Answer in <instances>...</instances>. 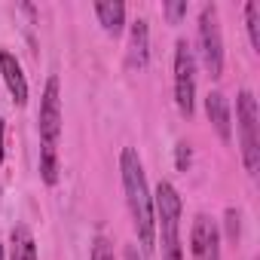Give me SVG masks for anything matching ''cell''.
Segmentation results:
<instances>
[{"mask_svg":"<svg viewBox=\"0 0 260 260\" xmlns=\"http://www.w3.org/2000/svg\"><path fill=\"white\" fill-rule=\"evenodd\" d=\"M199 58L211 80L223 77V34H220L217 4H205L199 10Z\"/></svg>","mask_w":260,"mask_h":260,"instance_id":"277c9868","label":"cell"},{"mask_svg":"<svg viewBox=\"0 0 260 260\" xmlns=\"http://www.w3.org/2000/svg\"><path fill=\"white\" fill-rule=\"evenodd\" d=\"M119 175H122V190H125V205L132 214V226L138 236V245L144 254L153 251L156 245V217H153V196L147 187L144 162L135 147H122L119 153Z\"/></svg>","mask_w":260,"mask_h":260,"instance_id":"6da1fadb","label":"cell"},{"mask_svg":"<svg viewBox=\"0 0 260 260\" xmlns=\"http://www.w3.org/2000/svg\"><path fill=\"white\" fill-rule=\"evenodd\" d=\"M37 125H40V147H58V138H61V83L55 74L46 80Z\"/></svg>","mask_w":260,"mask_h":260,"instance_id":"8992f818","label":"cell"},{"mask_svg":"<svg viewBox=\"0 0 260 260\" xmlns=\"http://www.w3.org/2000/svg\"><path fill=\"white\" fill-rule=\"evenodd\" d=\"M0 260H4V245H0Z\"/></svg>","mask_w":260,"mask_h":260,"instance_id":"44dd1931","label":"cell"},{"mask_svg":"<svg viewBox=\"0 0 260 260\" xmlns=\"http://www.w3.org/2000/svg\"><path fill=\"white\" fill-rule=\"evenodd\" d=\"M4 128L7 125H4V116H0V162H4Z\"/></svg>","mask_w":260,"mask_h":260,"instance_id":"ffe728a7","label":"cell"},{"mask_svg":"<svg viewBox=\"0 0 260 260\" xmlns=\"http://www.w3.org/2000/svg\"><path fill=\"white\" fill-rule=\"evenodd\" d=\"M190 162H193V150H190V144H187V141H178V144H175V166H178V172H187Z\"/></svg>","mask_w":260,"mask_h":260,"instance_id":"e0dca14e","label":"cell"},{"mask_svg":"<svg viewBox=\"0 0 260 260\" xmlns=\"http://www.w3.org/2000/svg\"><path fill=\"white\" fill-rule=\"evenodd\" d=\"M236 122H239L242 166L248 175H257L260 169V113H257V98L251 89H242L236 95Z\"/></svg>","mask_w":260,"mask_h":260,"instance_id":"3957f363","label":"cell"},{"mask_svg":"<svg viewBox=\"0 0 260 260\" xmlns=\"http://www.w3.org/2000/svg\"><path fill=\"white\" fill-rule=\"evenodd\" d=\"M190 254H193V260H220V230L208 214L193 217Z\"/></svg>","mask_w":260,"mask_h":260,"instance_id":"52a82bcc","label":"cell"},{"mask_svg":"<svg viewBox=\"0 0 260 260\" xmlns=\"http://www.w3.org/2000/svg\"><path fill=\"white\" fill-rule=\"evenodd\" d=\"M181 211H184V202H181L175 184L159 181L156 193H153V217H156V233L162 239V260H184Z\"/></svg>","mask_w":260,"mask_h":260,"instance_id":"7a4b0ae2","label":"cell"},{"mask_svg":"<svg viewBox=\"0 0 260 260\" xmlns=\"http://www.w3.org/2000/svg\"><path fill=\"white\" fill-rule=\"evenodd\" d=\"M150 61V28L147 19H135L128 28V68H147Z\"/></svg>","mask_w":260,"mask_h":260,"instance_id":"30bf717a","label":"cell"},{"mask_svg":"<svg viewBox=\"0 0 260 260\" xmlns=\"http://www.w3.org/2000/svg\"><path fill=\"white\" fill-rule=\"evenodd\" d=\"M187 13H190L187 0H166L162 4V16L169 25H181V19H187Z\"/></svg>","mask_w":260,"mask_h":260,"instance_id":"9a60e30c","label":"cell"},{"mask_svg":"<svg viewBox=\"0 0 260 260\" xmlns=\"http://www.w3.org/2000/svg\"><path fill=\"white\" fill-rule=\"evenodd\" d=\"M175 104L187 119L196 110V55L187 40L175 43Z\"/></svg>","mask_w":260,"mask_h":260,"instance_id":"5b68a950","label":"cell"},{"mask_svg":"<svg viewBox=\"0 0 260 260\" xmlns=\"http://www.w3.org/2000/svg\"><path fill=\"white\" fill-rule=\"evenodd\" d=\"M95 16H98V25L104 28V34H110L113 40L122 34V28H125V4L122 0H98Z\"/></svg>","mask_w":260,"mask_h":260,"instance_id":"8fae6325","label":"cell"},{"mask_svg":"<svg viewBox=\"0 0 260 260\" xmlns=\"http://www.w3.org/2000/svg\"><path fill=\"white\" fill-rule=\"evenodd\" d=\"M122 260H138V248H135V245H128L125 254H122Z\"/></svg>","mask_w":260,"mask_h":260,"instance_id":"d6986e66","label":"cell"},{"mask_svg":"<svg viewBox=\"0 0 260 260\" xmlns=\"http://www.w3.org/2000/svg\"><path fill=\"white\" fill-rule=\"evenodd\" d=\"M40 178L46 187H55L61 178V162H58V147H40Z\"/></svg>","mask_w":260,"mask_h":260,"instance_id":"4fadbf2b","label":"cell"},{"mask_svg":"<svg viewBox=\"0 0 260 260\" xmlns=\"http://www.w3.org/2000/svg\"><path fill=\"white\" fill-rule=\"evenodd\" d=\"M245 28H248L251 49L260 52V4H257V0H248V4H245Z\"/></svg>","mask_w":260,"mask_h":260,"instance_id":"5bb4252c","label":"cell"},{"mask_svg":"<svg viewBox=\"0 0 260 260\" xmlns=\"http://www.w3.org/2000/svg\"><path fill=\"white\" fill-rule=\"evenodd\" d=\"M239 217H242V214H239L236 208H226V214H223V220H226V239H230V242L239 239Z\"/></svg>","mask_w":260,"mask_h":260,"instance_id":"ac0fdd59","label":"cell"},{"mask_svg":"<svg viewBox=\"0 0 260 260\" xmlns=\"http://www.w3.org/2000/svg\"><path fill=\"white\" fill-rule=\"evenodd\" d=\"M10 245H13V260H37V242L28 223H16L10 233Z\"/></svg>","mask_w":260,"mask_h":260,"instance_id":"7c38bea8","label":"cell"},{"mask_svg":"<svg viewBox=\"0 0 260 260\" xmlns=\"http://www.w3.org/2000/svg\"><path fill=\"white\" fill-rule=\"evenodd\" d=\"M89 260H116V257H113V242H110L107 236H95V239H92V254H89Z\"/></svg>","mask_w":260,"mask_h":260,"instance_id":"2e32d148","label":"cell"},{"mask_svg":"<svg viewBox=\"0 0 260 260\" xmlns=\"http://www.w3.org/2000/svg\"><path fill=\"white\" fill-rule=\"evenodd\" d=\"M205 113H208V122L214 125V132L223 144L233 141V113H230V101L223 92H208L205 95Z\"/></svg>","mask_w":260,"mask_h":260,"instance_id":"ba28073f","label":"cell"},{"mask_svg":"<svg viewBox=\"0 0 260 260\" xmlns=\"http://www.w3.org/2000/svg\"><path fill=\"white\" fill-rule=\"evenodd\" d=\"M0 77H4L13 101L19 107H25L28 104V80H25V71H22L19 58L13 52H7V49H0Z\"/></svg>","mask_w":260,"mask_h":260,"instance_id":"9c48e42d","label":"cell"}]
</instances>
